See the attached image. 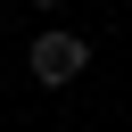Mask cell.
I'll list each match as a JSON object with an SVG mask.
<instances>
[{
    "label": "cell",
    "instance_id": "cell-1",
    "mask_svg": "<svg viewBox=\"0 0 132 132\" xmlns=\"http://www.w3.org/2000/svg\"><path fill=\"white\" fill-rule=\"evenodd\" d=\"M25 66H33V82H41V91H66V82L91 66V41H82V33H66V25H41V33H33V50H25Z\"/></svg>",
    "mask_w": 132,
    "mask_h": 132
},
{
    "label": "cell",
    "instance_id": "cell-2",
    "mask_svg": "<svg viewBox=\"0 0 132 132\" xmlns=\"http://www.w3.org/2000/svg\"><path fill=\"white\" fill-rule=\"evenodd\" d=\"M33 8H41V16H50V8H66V0H33Z\"/></svg>",
    "mask_w": 132,
    "mask_h": 132
}]
</instances>
